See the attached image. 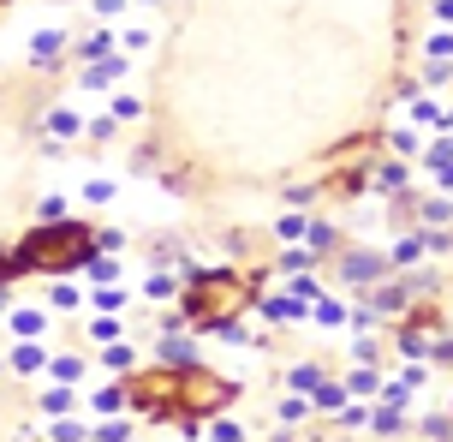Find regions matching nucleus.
Masks as SVG:
<instances>
[{
	"label": "nucleus",
	"instance_id": "f257e3e1",
	"mask_svg": "<svg viewBox=\"0 0 453 442\" xmlns=\"http://www.w3.org/2000/svg\"><path fill=\"white\" fill-rule=\"evenodd\" d=\"M250 305V287L239 275H197L191 287H185V311H191V323H203V329H221V323H233L239 311Z\"/></svg>",
	"mask_w": 453,
	"mask_h": 442
},
{
	"label": "nucleus",
	"instance_id": "f03ea898",
	"mask_svg": "<svg viewBox=\"0 0 453 442\" xmlns=\"http://www.w3.org/2000/svg\"><path fill=\"white\" fill-rule=\"evenodd\" d=\"M96 252V233L84 221H66V228H42L30 233L19 245V263L24 269H72V263H84Z\"/></svg>",
	"mask_w": 453,
	"mask_h": 442
},
{
	"label": "nucleus",
	"instance_id": "7ed1b4c3",
	"mask_svg": "<svg viewBox=\"0 0 453 442\" xmlns=\"http://www.w3.org/2000/svg\"><path fill=\"white\" fill-rule=\"evenodd\" d=\"M226 400H233V383L203 371V365H191V371H180V389H173V419H197V413L226 407Z\"/></svg>",
	"mask_w": 453,
	"mask_h": 442
},
{
	"label": "nucleus",
	"instance_id": "20e7f679",
	"mask_svg": "<svg viewBox=\"0 0 453 442\" xmlns=\"http://www.w3.org/2000/svg\"><path fill=\"white\" fill-rule=\"evenodd\" d=\"M84 437H90V430H84L78 419H60V424H54V442H84Z\"/></svg>",
	"mask_w": 453,
	"mask_h": 442
},
{
	"label": "nucleus",
	"instance_id": "39448f33",
	"mask_svg": "<svg viewBox=\"0 0 453 442\" xmlns=\"http://www.w3.org/2000/svg\"><path fill=\"white\" fill-rule=\"evenodd\" d=\"M346 389H352V395H370V389H376V371H352V383H346Z\"/></svg>",
	"mask_w": 453,
	"mask_h": 442
},
{
	"label": "nucleus",
	"instance_id": "423d86ee",
	"mask_svg": "<svg viewBox=\"0 0 453 442\" xmlns=\"http://www.w3.org/2000/svg\"><path fill=\"white\" fill-rule=\"evenodd\" d=\"M54 48H60V36H54V30H42V36H36V60H54Z\"/></svg>",
	"mask_w": 453,
	"mask_h": 442
},
{
	"label": "nucleus",
	"instance_id": "0eeeda50",
	"mask_svg": "<svg viewBox=\"0 0 453 442\" xmlns=\"http://www.w3.org/2000/svg\"><path fill=\"white\" fill-rule=\"evenodd\" d=\"M96 437H102V442H126V437H132V430H126V424H119V419H108V424H102V430H96Z\"/></svg>",
	"mask_w": 453,
	"mask_h": 442
},
{
	"label": "nucleus",
	"instance_id": "6e6552de",
	"mask_svg": "<svg viewBox=\"0 0 453 442\" xmlns=\"http://www.w3.org/2000/svg\"><path fill=\"white\" fill-rule=\"evenodd\" d=\"M12 365H19V371H36V365H42V353H36V347H19V359H12Z\"/></svg>",
	"mask_w": 453,
	"mask_h": 442
},
{
	"label": "nucleus",
	"instance_id": "1a4fd4ad",
	"mask_svg": "<svg viewBox=\"0 0 453 442\" xmlns=\"http://www.w3.org/2000/svg\"><path fill=\"white\" fill-rule=\"evenodd\" d=\"M84 191H90V204H108V198H113V186H108V180H90Z\"/></svg>",
	"mask_w": 453,
	"mask_h": 442
},
{
	"label": "nucleus",
	"instance_id": "9d476101",
	"mask_svg": "<svg viewBox=\"0 0 453 442\" xmlns=\"http://www.w3.org/2000/svg\"><path fill=\"white\" fill-rule=\"evenodd\" d=\"M435 19H453V0H435Z\"/></svg>",
	"mask_w": 453,
	"mask_h": 442
}]
</instances>
